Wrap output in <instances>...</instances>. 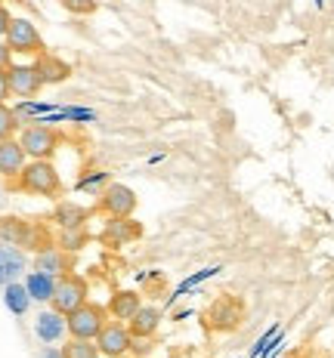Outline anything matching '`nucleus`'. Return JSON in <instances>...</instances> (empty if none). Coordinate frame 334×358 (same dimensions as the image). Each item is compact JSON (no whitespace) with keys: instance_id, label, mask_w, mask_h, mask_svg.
Returning <instances> with one entry per match:
<instances>
[{"instance_id":"obj_24","label":"nucleus","mask_w":334,"mask_h":358,"mask_svg":"<svg viewBox=\"0 0 334 358\" xmlns=\"http://www.w3.org/2000/svg\"><path fill=\"white\" fill-rule=\"evenodd\" d=\"M59 3H62L69 13H74V16H90L96 10V0H59Z\"/></svg>"},{"instance_id":"obj_21","label":"nucleus","mask_w":334,"mask_h":358,"mask_svg":"<svg viewBox=\"0 0 334 358\" xmlns=\"http://www.w3.org/2000/svg\"><path fill=\"white\" fill-rule=\"evenodd\" d=\"M62 358H102L96 340H78V337H69L62 346Z\"/></svg>"},{"instance_id":"obj_5","label":"nucleus","mask_w":334,"mask_h":358,"mask_svg":"<svg viewBox=\"0 0 334 358\" xmlns=\"http://www.w3.org/2000/svg\"><path fill=\"white\" fill-rule=\"evenodd\" d=\"M96 346H99V352L106 358H124L133 349V334H130L127 322L109 318V322L102 324L99 337H96Z\"/></svg>"},{"instance_id":"obj_2","label":"nucleus","mask_w":334,"mask_h":358,"mask_svg":"<svg viewBox=\"0 0 334 358\" xmlns=\"http://www.w3.org/2000/svg\"><path fill=\"white\" fill-rule=\"evenodd\" d=\"M87 300H90V285H87L84 275L78 272H69L62 275V278H56V290H53V306L56 312H62V315H71L74 309H81Z\"/></svg>"},{"instance_id":"obj_13","label":"nucleus","mask_w":334,"mask_h":358,"mask_svg":"<svg viewBox=\"0 0 334 358\" xmlns=\"http://www.w3.org/2000/svg\"><path fill=\"white\" fill-rule=\"evenodd\" d=\"M133 340H152L161 327V309L155 306H139V312L127 322Z\"/></svg>"},{"instance_id":"obj_3","label":"nucleus","mask_w":334,"mask_h":358,"mask_svg":"<svg viewBox=\"0 0 334 358\" xmlns=\"http://www.w3.org/2000/svg\"><path fill=\"white\" fill-rule=\"evenodd\" d=\"M106 322H109V309H106V306L87 300L84 306H81V309H74L71 315H69V337L96 340Z\"/></svg>"},{"instance_id":"obj_30","label":"nucleus","mask_w":334,"mask_h":358,"mask_svg":"<svg viewBox=\"0 0 334 358\" xmlns=\"http://www.w3.org/2000/svg\"><path fill=\"white\" fill-rule=\"evenodd\" d=\"M0 6H4V0H0Z\"/></svg>"},{"instance_id":"obj_11","label":"nucleus","mask_w":334,"mask_h":358,"mask_svg":"<svg viewBox=\"0 0 334 358\" xmlns=\"http://www.w3.org/2000/svg\"><path fill=\"white\" fill-rule=\"evenodd\" d=\"M34 222H25L19 216H0V241L13 248H32Z\"/></svg>"},{"instance_id":"obj_22","label":"nucleus","mask_w":334,"mask_h":358,"mask_svg":"<svg viewBox=\"0 0 334 358\" xmlns=\"http://www.w3.org/2000/svg\"><path fill=\"white\" fill-rule=\"evenodd\" d=\"M84 244H87V232H84V226H81V229H62V235H59V248L69 250V253L81 250Z\"/></svg>"},{"instance_id":"obj_23","label":"nucleus","mask_w":334,"mask_h":358,"mask_svg":"<svg viewBox=\"0 0 334 358\" xmlns=\"http://www.w3.org/2000/svg\"><path fill=\"white\" fill-rule=\"evenodd\" d=\"M19 127V117L13 108H6V102H0V143L4 139H13V133H16Z\"/></svg>"},{"instance_id":"obj_14","label":"nucleus","mask_w":334,"mask_h":358,"mask_svg":"<svg viewBox=\"0 0 334 358\" xmlns=\"http://www.w3.org/2000/svg\"><path fill=\"white\" fill-rule=\"evenodd\" d=\"M139 306H143L139 294H133V290H118V294L109 300L106 309H109V318H118V322H130V318L139 312Z\"/></svg>"},{"instance_id":"obj_20","label":"nucleus","mask_w":334,"mask_h":358,"mask_svg":"<svg viewBox=\"0 0 334 358\" xmlns=\"http://www.w3.org/2000/svg\"><path fill=\"white\" fill-rule=\"evenodd\" d=\"M53 222H59L62 229H81L87 222V210L78 204H69V201H62V204L53 210Z\"/></svg>"},{"instance_id":"obj_19","label":"nucleus","mask_w":334,"mask_h":358,"mask_svg":"<svg viewBox=\"0 0 334 358\" xmlns=\"http://www.w3.org/2000/svg\"><path fill=\"white\" fill-rule=\"evenodd\" d=\"M106 238H111V241H118V244H127L133 238H139V226L130 216H111L106 226Z\"/></svg>"},{"instance_id":"obj_6","label":"nucleus","mask_w":334,"mask_h":358,"mask_svg":"<svg viewBox=\"0 0 334 358\" xmlns=\"http://www.w3.org/2000/svg\"><path fill=\"white\" fill-rule=\"evenodd\" d=\"M4 41L13 53H32V56L43 53V37H41V31H37V25L32 19H13L10 28H6Z\"/></svg>"},{"instance_id":"obj_4","label":"nucleus","mask_w":334,"mask_h":358,"mask_svg":"<svg viewBox=\"0 0 334 358\" xmlns=\"http://www.w3.org/2000/svg\"><path fill=\"white\" fill-rule=\"evenodd\" d=\"M19 143H22V148H25V155L32 161H50V155L59 148L62 136H59L53 127H47V124H32V127L22 130Z\"/></svg>"},{"instance_id":"obj_29","label":"nucleus","mask_w":334,"mask_h":358,"mask_svg":"<svg viewBox=\"0 0 334 358\" xmlns=\"http://www.w3.org/2000/svg\"><path fill=\"white\" fill-rule=\"evenodd\" d=\"M41 358H62V349H43Z\"/></svg>"},{"instance_id":"obj_25","label":"nucleus","mask_w":334,"mask_h":358,"mask_svg":"<svg viewBox=\"0 0 334 358\" xmlns=\"http://www.w3.org/2000/svg\"><path fill=\"white\" fill-rule=\"evenodd\" d=\"M102 182H109V173H93V176L81 179V189H96V185H102Z\"/></svg>"},{"instance_id":"obj_16","label":"nucleus","mask_w":334,"mask_h":358,"mask_svg":"<svg viewBox=\"0 0 334 358\" xmlns=\"http://www.w3.org/2000/svg\"><path fill=\"white\" fill-rule=\"evenodd\" d=\"M25 272V257L13 248H0V285H10V281H16L19 275Z\"/></svg>"},{"instance_id":"obj_8","label":"nucleus","mask_w":334,"mask_h":358,"mask_svg":"<svg viewBox=\"0 0 334 358\" xmlns=\"http://www.w3.org/2000/svg\"><path fill=\"white\" fill-rule=\"evenodd\" d=\"M99 207H102V210H106L109 216H130L133 210H137V195H133V189H127V185L109 182L106 192H102Z\"/></svg>"},{"instance_id":"obj_31","label":"nucleus","mask_w":334,"mask_h":358,"mask_svg":"<svg viewBox=\"0 0 334 358\" xmlns=\"http://www.w3.org/2000/svg\"><path fill=\"white\" fill-rule=\"evenodd\" d=\"M124 358H127V355H124Z\"/></svg>"},{"instance_id":"obj_26","label":"nucleus","mask_w":334,"mask_h":358,"mask_svg":"<svg viewBox=\"0 0 334 358\" xmlns=\"http://www.w3.org/2000/svg\"><path fill=\"white\" fill-rule=\"evenodd\" d=\"M10 59H13V50L6 47V41L0 37V69H10V65H13Z\"/></svg>"},{"instance_id":"obj_1","label":"nucleus","mask_w":334,"mask_h":358,"mask_svg":"<svg viewBox=\"0 0 334 358\" xmlns=\"http://www.w3.org/2000/svg\"><path fill=\"white\" fill-rule=\"evenodd\" d=\"M16 185L28 195H37V198H56L62 192V179H59L56 167L50 161H28L25 170L19 173Z\"/></svg>"},{"instance_id":"obj_12","label":"nucleus","mask_w":334,"mask_h":358,"mask_svg":"<svg viewBox=\"0 0 334 358\" xmlns=\"http://www.w3.org/2000/svg\"><path fill=\"white\" fill-rule=\"evenodd\" d=\"M28 164V155L22 148L19 139H4L0 143V176L6 179H19V173L25 170Z\"/></svg>"},{"instance_id":"obj_27","label":"nucleus","mask_w":334,"mask_h":358,"mask_svg":"<svg viewBox=\"0 0 334 358\" xmlns=\"http://www.w3.org/2000/svg\"><path fill=\"white\" fill-rule=\"evenodd\" d=\"M10 22H13L10 10H6V6H0V37H6V28H10Z\"/></svg>"},{"instance_id":"obj_15","label":"nucleus","mask_w":334,"mask_h":358,"mask_svg":"<svg viewBox=\"0 0 334 358\" xmlns=\"http://www.w3.org/2000/svg\"><path fill=\"white\" fill-rule=\"evenodd\" d=\"M37 71H41L43 84H62V80L71 74L69 62H62V59L53 56V53H41V56H37Z\"/></svg>"},{"instance_id":"obj_18","label":"nucleus","mask_w":334,"mask_h":358,"mask_svg":"<svg viewBox=\"0 0 334 358\" xmlns=\"http://www.w3.org/2000/svg\"><path fill=\"white\" fill-rule=\"evenodd\" d=\"M4 303H6V309L13 312V315H25L28 312V306H32V294H28V287L25 285H19V281H10V285L4 287Z\"/></svg>"},{"instance_id":"obj_10","label":"nucleus","mask_w":334,"mask_h":358,"mask_svg":"<svg viewBox=\"0 0 334 358\" xmlns=\"http://www.w3.org/2000/svg\"><path fill=\"white\" fill-rule=\"evenodd\" d=\"M34 272L53 275V278H62V275L71 272V253L62 250V248L37 250V257H34Z\"/></svg>"},{"instance_id":"obj_28","label":"nucleus","mask_w":334,"mask_h":358,"mask_svg":"<svg viewBox=\"0 0 334 358\" xmlns=\"http://www.w3.org/2000/svg\"><path fill=\"white\" fill-rule=\"evenodd\" d=\"M6 96H13L10 93V80H6V69H0V102H4Z\"/></svg>"},{"instance_id":"obj_17","label":"nucleus","mask_w":334,"mask_h":358,"mask_svg":"<svg viewBox=\"0 0 334 358\" xmlns=\"http://www.w3.org/2000/svg\"><path fill=\"white\" fill-rule=\"evenodd\" d=\"M25 287H28V294H32V300L50 303L53 300V290H56V278L53 275H43V272H28Z\"/></svg>"},{"instance_id":"obj_7","label":"nucleus","mask_w":334,"mask_h":358,"mask_svg":"<svg viewBox=\"0 0 334 358\" xmlns=\"http://www.w3.org/2000/svg\"><path fill=\"white\" fill-rule=\"evenodd\" d=\"M6 80H10V93L19 96V99H32L43 90V78L37 71V65H10Z\"/></svg>"},{"instance_id":"obj_9","label":"nucleus","mask_w":334,"mask_h":358,"mask_svg":"<svg viewBox=\"0 0 334 358\" xmlns=\"http://www.w3.org/2000/svg\"><path fill=\"white\" fill-rule=\"evenodd\" d=\"M34 334H37V340H43V343H59L69 334V315H62V312H56L53 306H50V309H43L41 315L34 318Z\"/></svg>"}]
</instances>
